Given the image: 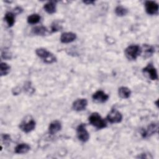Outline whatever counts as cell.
<instances>
[{
	"mask_svg": "<svg viewBox=\"0 0 159 159\" xmlns=\"http://www.w3.org/2000/svg\"><path fill=\"white\" fill-rule=\"evenodd\" d=\"M144 49V55L145 57H149L152 55V54L155 52L154 48L149 45H146L145 44L143 47Z\"/></svg>",
	"mask_w": 159,
	"mask_h": 159,
	"instance_id": "22",
	"label": "cell"
},
{
	"mask_svg": "<svg viewBox=\"0 0 159 159\" xmlns=\"http://www.w3.org/2000/svg\"><path fill=\"white\" fill-rule=\"evenodd\" d=\"M60 29V27L59 26V25L57 23H54L52 25V32H57L58 30H59Z\"/></svg>",
	"mask_w": 159,
	"mask_h": 159,
	"instance_id": "26",
	"label": "cell"
},
{
	"mask_svg": "<svg viewBox=\"0 0 159 159\" xmlns=\"http://www.w3.org/2000/svg\"><path fill=\"white\" fill-rule=\"evenodd\" d=\"M24 89L26 92H27L30 94L32 93L34 91V89L32 88L31 83L29 81L25 83V84H24Z\"/></svg>",
	"mask_w": 159,
	"mask_h": 159,
	"instance_id": "23",
	"label": "cell"
},
{
	"mask_svg": "<svg viewBox=\"0 0 159 159\" xmlns=\"http://www.w3.org/2000/svg\"><path fill=\"white\" fill-rule=\"evenodd\" d=\"M145 11L148 14L155 15L158 13V4L153 1H147L145 2Z\"/></svg>",
	"mask_w": 159,
	"mask_h": 159,
	"instance_id": "7",
	"label": "cell"
},
{
	"mask_svg": "<svg viewBox=\"0 0 159 159\" xmlns=\"http://www.w3.org/2000/svg\"><path fill=\"white\" fill-rule=\"evenodd\" d=\"M76 134L78 139L83 142H87L89 139V134L86 129L85 124H81L77 127Z\"/></svg>",
	"mask_w": 159,
	"mask_h": 159,
	"instance_id": "4",
	"label": "cell"
},
{
	"mask_svg": "<svg viewBox=\"0 0 159 159\" xmlns=\"http://www.w3.org/2000/svg\"><path fill=\"white\" fill-rule=\"evenodd\" d=\"M2 139L4 143H8L11 141V137L8 134H3L2 135Z\"/></svg>",
	"mask_w": 159,
	"mask_h": 159,
	"instance_id": "25",
	"label": "cell"
},
{
	"mask_svg": "<svg viewBox=\"0 0 159 159\" xmlns=\"http://www.w3.org/2000/svg\"><path fill=\"white\" fill-rule=\"evenodd\" d=\"M44 10L50 14H52L56 11V4L54 1H49L44 4Z\"/></svg>",
	"mask_w": 159,
	"mask_h": 159,
	"instance_id": "16",
	"label": "cell"
},
{
	"mask_svg": "<svg viewBox=\"0 0 159 159\" xmlns=\"http://www.w3.org/2000/svg\"><path fill=\"white\" fill-rule=\"evenodd\" d=\"M107 119L112 124L119 123L122 120V115L117 109H112L107 116Z\"/></svg>",
	"mask_w": 159,
	"mask_h": 159,
	"instance_id": "5",
	"label": "cell"
},
{
	"mask_svg": "<svg viewBox=\"0 0 159 159\" xmlns=\"http://www.w3.org/2000/svg\"><path fill=\"white\" fill-rule=\"evenodd\" d=\"M83 2L85 3V4H91L94 3V1H83Z\"/></svg>",
	"mask_w": 159,
	"mask_h": 159,
	"instance_id": "28",
	"label": "cell"
},
{
	"mask_svg": "<svg viewBox=\"0 0 159 159\" xmlns=\"http://www.w3.org/2000/svg\"><path fill=\"white\" fill-rule=\"evenodd\" d=\"M143 72L147 73L152 80H158V75H157V70L152 63L148 64L147 66L143 68Z\"/></svg>",
	"mask_w": 159,
	"mask_h": 159,
	"instance_id": "10",
	"label": "cell"
},
{
	"mask_svg": "<svg viewBox=\"0 0 159 159\" xmlns=\"http://www.w3.org/2000/svg\"><path fill=\"white\" fill-rule=\"evenodd\" d=\"M30 150V147L29 144L22 143L17 145L15 148V153L17 154L27 153Z\"/></svg>",
	"mask_w": 159,
	"mask_h": 159,
	"instance_id": "14",
	"label": "cell"
},
{
	"mask_svg": "<svg viewBox=\"0 0 159 159\" xmlns=\"http://www.w3.org/2000/svg\"><path fill=\"white\" fill-rule=\"evenodd\" d=\"M89 123L98 129H104L107 126L106 121L98 112H93L89 117Z\"/></svg>",
	"mask_w": 159,
	"mask_h": 159,
	"instance_id": "2",
	"label": "cell"
},
{
	"mask_svg": "<svg viewBox=\"0 0 159 159\" xmlns=\"http://www.w3.org/2000/svg\"><path fill=\"white\" fill-rule=\"evenodd\" d=\"M76 39V34L71 32H64L60 37V41L63 43H68L73 42Z\"/></svg>",
	"mask_w": 159,
	"mask_h": 159,
	"instance_id": "12",
	"label": "cell"
},
{
	"mask_svg": "<svg viewBox=\"0 0 159 159\" xmlns=\"http://www.w3.org/2000/svg\"><path fill=\"white\" fill-rule=\"evenodd\" d=\"M119 96L123 99H127L130 96L131 91L129 88L125 86H121L118 90Z\"/></svg>",
	"mask_w": 159,
	"mask_h": 159,
	"instance_id": "15",
	"label": "cell"
},
{
	"mask_svg": "<svg viewBox=\"0 0 159 159\" xmlns=\"http://www.w3.org/2000/svg\"><path fill=\"white\" fill-rule=\"evenodd\" d=\"M1 55H2V57L4 59H11L12 57L11 53L7 50H4V51L2 52Z\"/></svg>",
	"mask_w": 159,
	"mask_h": 159,
	"instance_id": "24",
	"label": "cell"
},
{
	"mask_svg": "<svg viewBox=\"0 0 159 159\" xmlns=\"http://www.w3.org/2000/svg\"><path fill=\"white\" fill-rule=\"evenodd\" d=\"M35 52L37 55L41 59H42V60L46 63L51 64L57 61V58L55 57V56L51 52L47 50L45 48H37Z\"/></svg>",
	"mask_w": 159,
	"mask_h": 159,
	"instance_id": "1",
	"label": "cell"
},
{
	"mask_svg": "<svg viewBox=\"0 0 159 159\" xmlns=\"http://www.w3.org/2000/svg\"><path fill=\"white\" fill-rule=\"evenodd\" d=\"M88 105V101L86 99L81 98L75 101L72 104L73 109L76 111H81L86 109Z\"/></svg>",
	"mask_w": 159,
	"mask_h": 159,
	"instance_id": "9",
	"label": "cell"
},
{
	"mask_svg": "<svg viewBox=\"0 0 159 159\" xmlns=\"http://www.w3.org/2000/svg\"><path fill=\"white\" fill-rule=\"evenodd\" d=\"M11 67L10 66L4 62H1L0 65V74L1 76H5L7 75L10 71Z\"/></svg>",
	"mask_w": 159,
	"mask_h": 159,
	"instance_id": "19",
	"label": "cell"
},
{
	"mask_svg": "<svg viewBox=\"0 0 159 159\" xmlns=\"http://www.w3.org/2000/svg\"><path fill=\"white\" fill-rule=\"evenodd\" d=\"M158 129V125L157 123L153 122L149 124L146 129H144L142 132V136L143 138H147L152 136L156 132H157Z\"/></svg>",
	"mask_w": 159,
	"mask_h": 159,
	"instance_id": "6",
	"label": "cell"
},
{
	"mask_svg": "<svg viewBox=\"0 0 159 159\" xmlns=\"http://www.w3.org/2000/svg\"><path fill=\"white\" fill-rule=\"evenodd\" d=\"M35 122L33 119L28 121H23L19 125L20 129L25 133H29L32 131L35 127Z\"/></svg>",
	"mask_w": 159,
	"mask_h": 159,
	"instance_id": "8",
	"label": "cell"
},
{
	"mask_svg": "<svg viewBox=\"0 0 159 159\" xmlns=\"http://www.w3.org/2000/svg\"><path fill=\"white\" fill-rule=\"evenodd\" d=\"M14 11L17 13V14H19V13H21L22 12V9L20 7H17L15 9H14Z\"/></svg>",
	"mask_w": 159,
	"mask_h": 159,
	"instance_id": "27",
	"label": "cell"
},
{
	"mask_svg": "<svg viewBox=\"0 0 159 159\" xmlns=\"http://www.w3.org/2000/svg\"><path fill=\"white\" fill-rule=\"evenodd\" d=\"M32 33L36 35H45L47 34L48 30L44 26H37L32 29Z\"/></svg>",
	"mask_w": 159,
	"mask_h": 159,
	"instance_id": "18",
	"label": "cell"
},
{
	"mask_svg": "<svg viewBox=\"0 0 159 159\" xmlns=\"http://www.w3.org/2000/svg\"><path fill=\"white\" fill-rule=\"evenodd\" d=\"M61 129V124L58 120L52 122L48 127V132L51 135H54L59 132Z\"/></svg>",
	"mask_w": 159,
	"mask_h": 159,
	"instance_id": "13",
	"label": "cell"
},
{
	"mask_svg": "<svg viewBox=\"0 0 159 159\" xmlns=\"http://www.w3.org/2000/svg\"><path fill=\"white\" fill-rule=\"evenodd\" d=\"M4 19L8 25V27H12L15 22V14L13 12H8L4 16Z\"/></svg>",
	"mask_w": 159,
	"mask_h": 159,
	"instance_id": "17",
	"label": "cell"
},
{
	"mask_svg": "<svg viewBox=\"0 0 159 159\" xmlns=\"http://www.w3.org/2000/svg\"><path fill=\"white\" fill-rule=\"evenodd\" d=\"M93 99L98 102L103 103L107 101L109 99V95L106 94L104 91L101 90L97 91L93 94Z\"/></svg>",
	"mask_w": 159,
	"mask_h": 159,
	"instance_id": "11",
	"label": "cell"
},
{
	"mask_svg": "<svg viewBox=\"0 0 159 159\" xmlns=\"http://www.w3.org/2000/svg\"><path fill=\"white\" fill-rule=\"evenodd\" d=\"M115 13L118 16H124L128 13V10L122 6H118L115 9Z\"/></svg>",
	"mask_w": 159,
	"mask_h": 159,
	"instance_id": "21",
	"label": "cell"
},
{
	"mask_svg": "<svg viewBox=\"0 0 159 159\" xmlns=\"http://www.w3.org/2000/svg\"><path fill=\"white\" fill-rule=\"evenodd\" d=\"M40 20V16L37 14H32L28 16L27 22L30 24H35Z\"/></svg>",
	"mask_w": 159,
	"mask_h": 159,
	"instance_id": "20",
	"label": "cell"
},
{
	"mask_svg": "<svg viewBox=\"0 0 159 159\" xmlns=\"http://www.w3.org/2000/svg\"><path fill=\"white\" fill-rule=\"evenodd\" d=\"M125 55L127 59L130 60H135L142 52V48L137 45H132L127 47L125 50Z\"/></svg>",
	"mask_w": 159,
	"mask_h": 159,
	"instance_id": "3",
	"label": "cell"
}]
</instances>
